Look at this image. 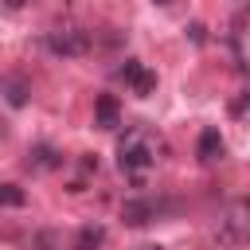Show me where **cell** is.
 Segmentation results:
<instances>
[{"mask_svg": "<svg viewBox=\"0 0 250 250\" xmlns=\"http://www.w3.org/2000/svg\"><path fill=\"white\" fill-rule=\"evenodd\" d=\"M8 102H12V105H23V102H27V86H23V82H12V86H8Z\"/></svg>", "mask_w": 250, "mask_h": 250, "instance_id": "obj_11", "label": "cell"}, {"mask_svg": "<svg viewBox=\"0 0 250 250\" xmlns=\"http://www.w3.org/2000/svg\"><path fill=\"white\" fill-rule=\"evenodd\" d=\"M141 250H164V246H141Z\"/></svg>", "mask_w": 250, "mask_h": 250, "instance_id": "obj_16", "label": "cell"}, {"mask_svg": "<svg viewBox=\"0 0 250 250\" xmlns=\"http://www.w3.org/2000/svg\"><path fill=\"white\" fill-rule=\"evenodd\" d=\"M168 152V145H164V137L152 129V125H129L125 133H121V141H117V168L129 176V180H145L156 164H160V156Z\"/></svg>", "mask_w": 250, "mask_h": 250, "instance_id": "obj_1", "label": "cell"}, {"mask_svg": "<svg viewBox=\"0 0 250 250\" xmlns=\"http://www.w3.org/2000/svg\"><path fill=\"white\" fill-rule=\"evenodd\" d=\"M47 47L55 55H86L90 51V31H82V27H55L47 35Z\"/></svg>", "mask_w": 250, "mask_h": 250, "instance_id": "obj_4", "label": "cell"}, {"mask_svg": "<svg viewBox=\"0 0 250 250\" xmlns=\"http://www.w3.org/2000/svg\"><path fill=\"white\" fill-rule=\"evenodd\" d=\"M4 4H8V8H23V0H4Z\"/></svg>", "mask_w": 250, "mask_h": 250, "instance_id": "obj_14", "label": "cell"}, {"mask_svg": "<svg viewBox=\"0 0 250 250\" xmlns=\"http://www.w3.org/2000/svg\"><path fill=\"white\" fill-rule=\"evenodd\" d=\"M117 78H121V82H125L137 98H148V94L156 90V74H152L141 59H125V62L117 66Z\"/></svg>", "mask_w": 250, "mask_h": 250, "instance_id": "obj_3", "label": "cell"}, {"mask_svg": "<svg viewBox=\"0 0 250 250\" xmlns=\"http://www.w3.org/2000/svg\"><path fill=\"white\" fill-rule=\"evenodd\" d=\"M160 211H164L160 199H125L121 203V219L129 227H148L152 219H160Z\"/></svg>", "mask_w": 250, "mask_h": 250, "instance_id": "obj_5", "label": "cell"}, {"mask_svg": "<svg viewBox=\"0 0 250 250\" xmlns=\"http://www.w3.org/2000/svg\"><path fill=\"white\" fill-rule=\"evenodd\" d=\"M223 152H227L223 133H219V129H203V133H199V145H195V156H199L203 164H215V160H223Z\"/></svg>", "mask_w": 250, "mask_h": 250, "instance_id": "obj_6", "label": "cell"}, {"mask_svg": "<svg viewBox=\"0 0 250 250\" xmlns=\"http://www.w3.org/2000/svg\"><path fill=\"white\" fill-rule=\"evenodd\" d=\"M152 4H160V8H168V4H176V0H152Z\"/></svg>", "mask_w": 250, "mask_h": 250, "instance_id": "obj_15", "label": "cell"}, {"mask_svg": "<svg viewBox=\"0 0 250 250\" xmlns=\"http://www.w3.org/2000/svg\"><path fill=\"white\" fill-rule=\"evenodd\" d=\"M102 242H105L102 227H82L78 238H74V250H102Z\"/></svg>", "mask_w": 250, "mask_h": 250, "instance_id": "obj_9", "label": "cell"}, {"mask_svg": "<svg viewBox=\"0 0 250 250\" xmlns=\"http://www.w3.org/2000/svg\"><path fill=\"white\" fill-rule=\"evenodd\" d=\"M27 203V191L20 184H0V211L4 207H23Z\"/></svg>", "mask_w": 250, "mask_h": 250, "instance_id": "obj_10", "label": "cell"}, {"mask_svg": "<svg viewBox=\"0 0 250 250\" xmlns=\"http://www.w3.org/2000/svg\"><path fill=\"white\" fill-rule=\"evenodd\" d=\"M211 238H215L219 246H246V242H250V195L230 199V203L219 211Z\"/></svg>", "mask_w": 250, "mask_h": 250, "instance_id": "obj_2", "label": "cell"}, {"mask_svg": "<svg viewBox=\"0 0 250 250\" xmlns=\"http://www.w3.org/2000/svg\"><path fill=\"white\" fill-rule=\"evenodd\" d=\"M94 125L98 129H117V98L113 94H102L98 105H94Z\"/></svg>", "mask_w": 250, "mask_h": 250, "instance_id": "obj_8", "label": "cell"}, {"mask_svg": "<svg viewBox=\"0 0 250 250\" xmlns=\"http://www.w3.org/2000/svg\"><path fill=\"white\" fill-rule=\"evenodd\" d=\"M27 168H39V172H55V168H62V156H59L51 145H35V148L27 152Z\"/></svg>", "mask_w": 250, "mask_h": 250, "instance_id": "obj_7", "label": "cell"}, {"mask_svg": "<svg viewBox=\"0 0 250 250\" xmlns=\"http://www.w3.org/2000/svg\"><path fill=\"white\" fill-rule=\"evenodd\" d=\"M234 113H242V117H250V90H246V94H242V102H238V105H234Z\"/></svg>", "mask_w": 250, "mask_h": 250, "instance_id": "obj_13", "label": "cell"}, {"mask_svg": "<svg viewBox=\"0 0 250 250\" xmlns=\"http://www.w3.org/2000/svg\"><path fill=\"white\" fill-rule=\"evenodd\" d=\"M55 242H59L55 230H43V234H39V250H55Z\"/></svg>", "mask_w": 250, "mask_h": 250, "instance_id": "obj_12", "label": "cell"}]
</instances>
